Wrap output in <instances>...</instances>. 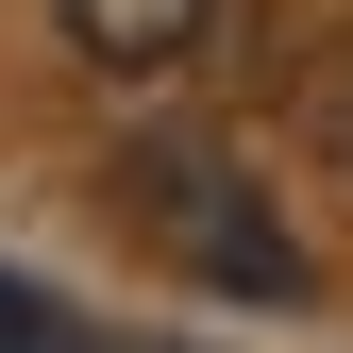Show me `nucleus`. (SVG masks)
<instances>
[{"mask_svg":"<svg viewBox=\"0 0 353 353\" xmlns=\"http://www.w3.org/2000/svg\"><path fill=\"white\" fill-rule=\"evenodd\" d=\"M118 202H135L152 236H168V270H202L219 303H303V236L270 219V185H252L219 135H135Z\"/></svg>","mask_w":353,"mask_h":353,"instance_id":"obj_1","label":"nucleus"},{"mask_svg":"<svg viewBox=\"0 0 353 353\" xmlns=\"http://www.w3.org/2000/svg\"><path fill=\"white\" fill-rule=\"evenodd\" d=\"M51 17H68V51H84V68L152 84V68H185L202 34H219V0H51Z\"/></svg>","mask_w":353,"mask_h":353,"instance_id":"obj_2","label":"nucleus"},{"mask_svg":"<svg viewBox=\"0 0 353 353\" xmlns=\"http://www.w3.org/2000/svg\"><path fill=\"white\" fill-rule=\"evenodd\" d=\"M0 353H68V320H51L34 286H0Z\"/></svg>","mask_w":353,"mask_h":353,"instance_id":"obj_3","label":"nucleus"}]
</instances>
